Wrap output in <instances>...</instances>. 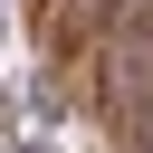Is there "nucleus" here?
Segmentation results:
<instances>
[{
  "mask_svg": "<svg viewBox=\"0 0 153 153\" xmlns=\"http://www.w3.org/2000/svg\"><path fill=\"white\" fill-rule=\"evenodd\" d=\"M0 134H10V143H19V105H10V86H0Z\"/></svg>",
  "mask_w": 153,
  "mask_h": 153,
  "instance_id": "f03ea898",
  "label": "nucleus"
},
{
  "mask_svg": "<svg viewBox=\"0 0 153 153\" xmlns=\"http://www.w3.org/2000/svg\"><path fill=\"white\" fill-rule=\"evenodd\" d=\"M0 38H10V10H0Z\"/></svg>",
  "mask_w": 153,
  "mask_h": 153,
  "instance_id": "20e7f679",
  "label": "nucleus"
},
{
  "mask_svg": "<svg viewBox=\"0 0 153 153\" xmlns=\"http://www.w3.org/2000/svg\"><path fill=\"white\" fill-rule=\"evenodd\" d=\"M76 96H86V86H67L57 67H38V76H29V115H38V124H57V115H67Z\"/></svg>",
  "mask_w": 153,
  "mask_h": 153,
  "instance_id": "f257e3e1",
  "label": "nucleus"
},
{
  "mask_svg": "<svg viewBox=\"0 0 153 153\" xmlns=\"http://www.w3.org/2000/svg\"><path fill=\"white\" fill-rule=\"evenodd\" d=\"M10 153H48V143H29V134H19V143H10Z\"/></svg>",
  "mask_w": 153,
  "mask_h": 153,
  "instance_id": "7ed1b4c3",
  "label": "nucleus"
}]
</instances>
